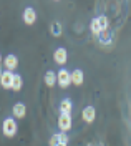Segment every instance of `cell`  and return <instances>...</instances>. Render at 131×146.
I'll use <instances>...</instances> for the list:
<instances>
[{"label":"cell","mask_w":131,"mask_h":146,"mask_svg":"<svg viewBox=\"0 0 131 146\" xmlns=\"http://www.w3.org/2000/svg\"><path fill=\"white\" fill-rule=\"evenodd\" d=\"M17 131H19V125H17V121H15L13 116H9V118L3 119V123H2V133H3V136L13 138L17 135Z\"/></svg>","instance_id":"6da1fadb"},{"label":"cell","mask_w":131,"mask_h":146,"mask_svg":"<svg viewBox=\"0 0 131 146\" xmlns=\"http://www.w3.org/2000/svg\"><path fill=\"white\" fill-rule=\"evenodd\" d=\"M73 126V119H71V115L70 113H60L58 116V128L62 133H68Z\"/></svg>","instance_id":"7a4b0ae2"},{"label":"cell","mask_w":131,"mask_h":146,"mask_svg":"<svg viewBox=\"0 0 131 146\" xmlns=\"http://www.w3.org/2000/svg\"><path fill=\"white\" fill-rule=\"evenodd\" d=\"M56 83L60 85V88H68L71 85V76L66 68H60L56 72Z\"/></svg>","instance_id":"3957f363"},{"label":"cell","mask_w":131,"mask_h":146,"mask_svg":"<svg viewBox=\"0 0 131 146\" xmlns=\"http://www.w3.org/2000/svg\"><path fill=\"white\" fill-rule=\"evenodd\" d=\"M2 63H3V66H5L7 72H15L17 66H19V56L13 55V53H9L3 60H2Z\"/></svg>","instance_id":"277c9868"},{"label":"cell","mask_w":131,"mask_h":146,"mask_svg":"<svg viewBox=\"0 0 131 146\" xmlns=\"http://www.w3.org/2000/svg\"><path fill=\"white\" fill-rule=\"evenodd\" d=\"M53 60H55V63H58L60 66H63V65L66 63V60H68V52H66V48L58 46L55 52H53Z\"/></svg>","instance_id":"5b68a950"},{"label":"cell","mask_w":131,"mask_h":146,"mask_svg":"<svg viewBox=\"0 0 131 146\" xmlns=\"http://www.w3.org/2000/svg\"><path fill=\"white\" fill-rule=\"evenodd\" d=\"M81 118H83V121L85 123H93L95 121V118H96V110H95V106H85L83 108V111H81Z\"/></svg>","instance_id":"8992f818"},{"label":"cell","mask_w":131,"mask_h":146,"mask_svg":"<svg viewBox=\"0 0 131 146\" xmlns=\"http://www.w3.org/2000/svg\"><path fill=\"white\" fill-rule=\"evenodd\" d=\"M37 22V12L33 7H27L23 10V23L25 25H33Z\"/></svg>","instance_id":"52a82bcc"},{"label":"cell","mask_w":131,"mask_h":146,"mask_svg":"<svg viewBox=\"0 0 131 146\" xmlns=\"http://www.w3.org/2000/svg\"><path fill=\"white\" fill-rule=\"evenodd\" d=\"M12 113H13V118L15 119H22L25 118V113H27V106H25V103H15L13 106H12Z\"/></svg>","instance_id":"ba28073f"},{"label":"cell","mask_w":131,"mask_h":146,"mask_svg":"<svg viewBox=\"0 0 131 146\" xmlns=\"http://www.w3.org/2000/svg\"><path fill=\"white\" fill-rule=\"evenodd\" d=\"M12 80H13V73L12 72L3 70V72L0 73V85H2V88L10 90V88H12Z\"/></svg>","instance_id":"9c48e42d"},{"label":"cell","mask_w":131,"mask_h":146,"mask_svg":"<svg viewBox=\"0 0 131 146\" xmlns=\"http://www.w3.org/2000/svg\"><path fill=\"white\" fill-rule=\"evenodd\" d=\"M70 76H71V85H75V86H81L85 82V75L83 72L80 70V68H76L73 72H70Z\"/></svg>","instance_id":"30bf717a"},{"label":"cell","mask_w":131,"mask_h":146,"mask_svg":"<svg viewBox=\"0 0 131 146\" xmlns=\"http://www.w3.org/2000/svg\"><path fill=\"white\" fill-rule=\"evenodd\" d=\"M58 110H60V113H70L71 115V110H73V103L70 98H63V100L60 101V105H58Z\"/></svg>","instance_id":"8fae6325"},{"label":"cell","mask_w":131,"mask_h":146,"mask_svg":"<svg viewBox=\"0 0 131 146\" xmlns=\"http://www.w3.org/2000/svg\"><path fill=\"white\" fill-rule=\"evenodd\" d=\"M43 80H45V85H47V86L53 88L56 85V73L53 72V70H48V72L45 73V78H43Z\"/></svg>","instance_id":"7c38bea8"},{"label":"cell","mask_w":131,"mask_h":146,"mask_svg":"<svg viewBox=\"0 0 131 146\" xmlns=\"http://www.w3.org/2000/svg\"><path fill=\"white\" fill-rule=\"evenodd\" d=\"M22 86H23V80H22V76H20L19 73H13V80H12V88H10V90L20 91L22 90Z\"/></svg>","instance_id":"4fadbf2b"},{"label":"cell","mask_w":131,"mask_h":146,"mask_svg":"<svg viewBox=\"0 0 131 146\" xmlns=\"http://www.w3.org/2000/svg\"><path fill=\"white\" fill-rule=\"evenodd\" d=\"M96 22H98V27L101 32H106L108 28H110V20L106 15H100V17H96Z\"/></svg>","instance_id":"5bb4252c"},{"label":"cell","mask_w":131,"mask_h":146,"mask_svg":"<svg viewBox=\"0 0 131 146\" xmlns=\"http://www.w3.org/2000/svg\"><path fill=\"white\" fill-rule=\"evenodd\" d=\"M50 32H52V35L53 36H62V33H63V30H62V23L53 22V23L50 25Z\"/></svg>","instance_id":"9a60e30c"},{"label":"cell","mask_w":131,"mask_h":146,"mask_svg":"<svg viewBox=\"0 0 131 146\" xmlns=\"http://www.w3.org/2000/svg\"><path fill=\"white\" fill-rule=\"evenodd\" d=\"M98 40H100V43H103V45H106V43L110 45L113 42V35L106 30V33H100V35H98Z\"/></svg>","instance_id":"2e32d148"},{"label":"cell","mask_w":131,"mask_h":146,"mask_svg":"<svg viewBox=\"0 0 131 146\" xmlns=\"http://www.w3.org/2000/svg\"><path fill=\"white\" fill-rule=\"evenodd\" d=\"M90 30H91V33H93L95 36H98L100 33H101V30H100V27H98L96 18H93V20H91V23H90Z\"/></svg>","instance_id":"e0dca14e"},{"label":"cell","mask_w":131,"mask_h":146,"mask_svg":"<svg viewBox=\"0 0 131 146\" xmlns=\"http://www.w3.org/2000/svg\"><path fill=\"white\" fill-rule=\"evenodd\" d=\"M48 145H50V146H58V145H60V136H58V133H56V135H53V136L50 138Z\"/></svg>","instance_id":"ac0fdd59"},{"label":"cell","mask_w":131,"mask_h":146,"mask_svg":"<svg viewBox=\"0 0 131 146\" xmlns=\"http://www.w3.org/2000/svg\"><path fill=\"white\" fill-rule=\"evenodd\" d=\"M88 146H103V145H93V143H90Z\"/></svg>","instance_id":"d6986e66"},{"label":"cell","mask_w":131,"mask_h":146,"mask_svg":"<svg viewBox=\"0 0 131 146\" xmlns=\"http://www.w3.org/2000/svg\"><path fill=\"white\" fill-rule=\"evenodd\" d=\"M58 146H66V145H63V143H60V145H58Z\"/></svg>","instance_id":"ffe728a7"},{"label":"cell","mask_w":131,"mask_h":146,"mask_svg":"<svg viewBox=\"0 0 131 146\" xmlns=\"http://www.w3.org/2000/svg\"><path fill=\"white\" fill-rule=\"evenodd\" d=\"M2 60H3V58H2V55H0V63H2Z\"/></svg>","instance_id":"44dd1931"},{"label":"cell","mask_w":131,"mask_h":146,"mask_svg":"<svg viewBox=\"0 0 131 146\" xmlns=\"http://www.w3.org/2000/svg\"><path fill=\"white\" fill-rule=\"evenodd\" d=\"M0 73H2V72H0Z\"/></svg>","instance_id":"7402d4cb"}]
</instances>
